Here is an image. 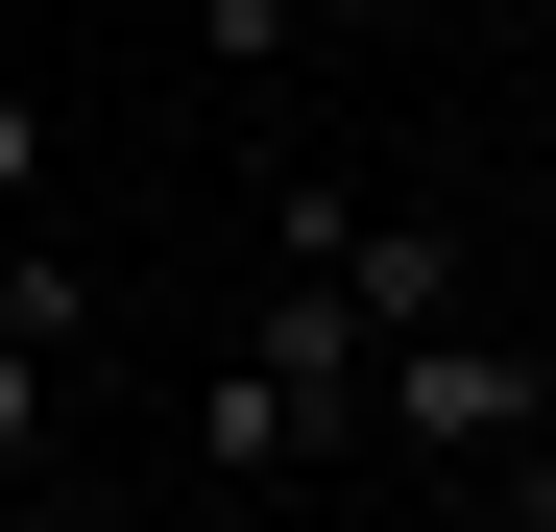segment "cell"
Listing matches in <instances>:
<instances>
[{
	"instance_id": "1",
	"label": "cell",
	"mask_w": 556,
	"mask_h": 532,
	"mask_svg": "<svg viewBox=\"0 0 556 532\" xmlns=\"http://www.w3.org/2000/svg\"><path fill=\"white\" fill-rule=\"evenodd\" d=\"M266 266H315L363 339H435V315H484V242H459L435 194H339V169H291V194H266Z\"/></svg>"
},
{
	"instance_id": "2",
	"label": "cell",
	"mask_w": 556,
	"mask_h": 532,
	"mask_svg": "<svg viewBox=\"0 0 556 532\" xmlns=\"http://www.w3.org/2000/svg\"><path fill=\"white\" fill-rule=\"evenodd\" d=\"M532 435H556V364H532V339H484V315L388 339V460H412V484H508Z\"/></svg>"
},
{
	"instance_id": "3",
	"label": "cell",
	"mask_w": 556,
	"mask_h": 532,
	"mask_svg": "<svg viewBox=\"0 0 556 532\" xmlns=\"http://www.w3.org/2000/svg\"><path fill=\"white\" fill-rule=\"evenodd\" d=\"M0 315H25L49 364H98V266H49V242H0Z\"/></svg>"
},
{
	"instance_id": "4",
	"label": "cell",
	"mask_w": 556,
	"mask_h": 532,
	"mask_svg": "<svg viewBox=\"0 0 556 532\" xmlns=\"http://www.w3.org/2000/svg\"><path fill=\"white\" fill-rule=\"evenodd\" d=\"M49 388H73V364H49V339H25V315H0V484H25V460H49Z\"/></svg>"
},
{
	"instance_id": "5",
	"label": "cell",
	"mask_w": 556,
	"mask_h": 532,
	"mask_svg": "<svg viewBox=\"0 0 556 532\" xmlns=\"http://www.w3.org/2000/svg\"><path fill=\"white\" fill-rule=\"evenodd\" d=\"M25 194H49V98L0 73V242H25Z\"/></svg>"
},
{
	"instance_id": "6",
	"label": "cell",
	"mask_w": 556,
	"mask_h": 532,
	"mask_svg": "<svg viewBox=\"0 0 556 532\" xmlns=\"http://www.w3.org/2000/svg\"><path fill=\"white\" fill-rule=\"evenodd\" d=\"M169 25H194L218 73H266V49H291V0H169Z\"/></svg>"
},
{
	"instance_id": "7",
	"label": "cell",
	"mask_w": 556,
	"mask_h": 532,
	"mask_svg": "<svg viewBox=\"0 0 556 532\" xmlns=\"http://www.w3.org/2000/svg\"><path fill=\"white\" fill-rule=\"evenodd\" d=\"M266 532H363V508H339V484H266Z\"/></svg>"
},
{
	"instance_id": "8",
	"label": "cell",
	"mask_w": 556,
	"mask_h": 532,
	"mask_svg": "<svg viewBox=\"0 0 556 532\" xmlns=\"http://www.w3.org/2000/svg\"><path fill=\"white\" fill-rule=\"evenodd\" d=\"M291 25H412V0H291Z\"/></svg>"
},
{
	"instance_id": "9",
	"label": "cell",
	"mask_w": 556,
	"mask_h": 532,
	"mask_svg": "<svg viewBox=\"0 0 556 532\" xmlns=\"http://www.w3.org/2000/svg\"><path fill=\"white\" fill-rule=\"evenodd\" d=\"M532 73H556V0H532Z\"/></svg>"
}]
</instances>
